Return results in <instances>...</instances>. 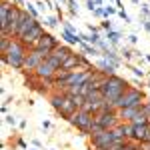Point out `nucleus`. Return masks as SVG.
<instances>
[{
    "label": "nucleus",
    "instance_id": "f257e3e1",
    "mask_svg": "<svg viewBox=\"0 0 150 150\" xmlns=\"http://www.w3.org/2000/svg\"><path fill=\"white\" fill-rule=\"evenodd\" d=\"M28 56V48L24 46L18 38H12V44L4 56H0L2 66H8L10 70H24V60Z\"/></svg>",
    "mask_w": 150,
    "mask_h": 150
},
{
    "label": "nucleus",
    "instance_id": "f03ea898",
    "mask_svg": "<svg viewBox=\"0 0 150 150\" xmlns=\"http://www.w3.org/2000/svg\"><path fill=\"white\" fill-rule=\"evenodd\" d=\"M128 88H130V84H128V80H124L122 76H118V74H114V76H108L106 80H104V84L100 86V92H102V96L108 100V102L114 104L122 94L126 92Z\"/></svg>",
    "mask_w": 150,
    "mask_h": 150
},
{
    "label": "nucleus",
    "instance_id": "7ed1b4c3",
    "mask_svg": "<svg viewBox=\"0 0 150 150\" xmlns=\"http://www.w3.org/2000/svg\"><path fill=\"white\" fill-rule=\"evenodd\" d=\"M144 104H146L144 92H142L140 88L130 86L126 92L114 102V108L116 110H122V108H144Z\"/></svg>",
    "mask_w": 150,
    "mask_h": 150
},
{
    "label": "nucleus",
    "instance_id": "20e7f679",
    "mask_svg": "<svg viewBox=\"0 0 150 150\" xmlns=\"http://www.w3.org/2000/svg\"><path fill=\"white\" fill-rule=\"evenodd\" d=\"M68 122L76 128V130H80L82 136H90V128H92V124H94V114L84 112V110H78Z\"/></svg>",
    "mask_w": 150,
    "mask_h": 150
},
{
    "label": "nucleus",
    "instance_id": "39448f33",
    "mask_svg": "<svg viewBox=\"0 0 150 150\" xmlns=\"http://www.w3.org/2000/svg\"><path fill=\"white\" fill-rule=\"evenodd\" d=\"M94 122H98L104 130H114L116 126L122 124L120 116H118V110H112V112H98L94 114Z\"/></svg>",
    "mask_w": 150,
    "mask_h": 150
},
{
    "label": "nucleus",
    "instance_id": "423d86ee",
    "mask_svg": "<svg viewBox=\"0 0 150 150\" xmlns=\"http://www.w3.org/2000/svg\"><path fill=\"white\" fill-rule=\"evenodd\" d=\"M112 144H114L112 130H102L98 134H90V146L96 150H108Z\"/></svg>",
    "mask_w": 150,
    "mask_h": 150
},
{
    "label": "nucleus",
    "instance_id": "0eeeda50",
    "mask_svg": "<svg viewBox=\"0 0 150 150\" xmlns=\"http://www.w3.org/2000/svg\"><path fill=\"white\" fill-rule=\"evenodd\" d=\"M44 32H46V30H44L42 22H38V24L34 26V28L30 30V32H26V34H24L22 38H18V40H20V42H22V44H24L26 48H28V50H32V48H34L36 44L40 42V38L44 36Z\"/></svg>",
    "mask_w": 150,
    "mask_h": 150
},
{
    "label": "nucleus",
    "instance_id": "6e6552de",
    "mask_svg": "<svg viewBox=\"0 0 150 150\" xmlns=\"http://www.w3.org/2000/svg\"><path fill=\"white\" fill-rule=\"evenodd\" d=\"M46 60V54L44 52H40V50H36V48H32V50H28V56H26V60H24V74H28V72H34L42 62Z\"/></svg>",
    "mask_w": 150,
    "mask_h": 150
},
{
    "label": "nucleus",
    "instance_id": "1a4fd4ad",
    "mask_svg": "<svg viewBox=\"0 0 150 150\" xmlns=\"http://www.w3.org/2000/svg\"><path fill=\"white\" fill-rule=\"evenodd\" d=\"M60 44H62V42H60V40H58L54 34H50V32H44V36L40 38V42H38L34 48H36V50H40V52H44V54H46V58H48L58 46H60Z\"/></svg>",
    "mask_w": 150,
    "mask_h": 150
},
{
    "label": "nucleus",
    "instance_id": "9d476101",
    "mask_svg": "<svg viewBox=\"0 0 150 150\" xmlns=\"http://www.w3.org/2000/svg\"><path fill=\"white\" fill-rule=\"evenodd\" d=\"M40 22V20H36V18H32L28 12L24 10L22 12V18H20V24H18V32H16V38H22L26 32H30L32 28H34L36 24Z\"/></svg>",
    "mask_w": 150,
    "mask_h": 150
},
{
    "label": "nucleus",
    "instance_id": "9b49d317",
    "mask_svg": "<svg viewBox=\"0 0 150 150\" xmlns=\"http://www.w3.org/2000/svg\"><path fill=\"white\" fill-rule=\"evenodd\" d=\"M48 102H50V106L56 110L58 114L66 108V104H68V96L64 92H58V90H54V92H50V96H48Z\"/></svg>",
    "mask_w": 150,
    "mask_h": 150
},
{
    "label": "nucleus",
    "instance_id": "f8f14e48",
    "mask_svg": "<svg viewBox=\"0 0 150 150\" xmlns=\"http://www.w3.org/2000/svg\"><path fill=\"white\" fill-rule=\"evenodd\" d=\"M34 76L38 78V80H48V78H54L56 76V68L48 62V60H44L38 68L34 70Z\"/></svg>",
    "mask_w": 150,
    "mask_h": 150
},
{
    "label": "nucleus",
    "instance_id": "ddd939ff",
    "mask_svg": "<svg viewBox=\"0 0 150 150\" xmlns=\"http://www.w3.org/2000/svg\"><path fill=\"white\" fill-rule=\"evenodd\" d=\"M150 124H132V138L130 140H136V142H144V136H146V130H148Z\"/></svg>",
    "mask_w": 150,
    "mask_h": 150
},
{
    "label": "nucleus",
    "instance_id": "4468645a",
    "mask_svg": "<svg viewBox=\"0 0 150 150\" xmlns=\"http://www.w3.org/2000/svg\"><path fill=\"white\" fill-rule=\"evenodd\" d=\"M96 68L100 70V72H102L104 76H114V74H116V66L112 64V62H108L106 58H100V60H98Z\"/></svg>",
    "mask_w": 150,
    "mask_h": 150
},
{
    "label": "nucleus",
    "instance_id": "2eb2a0df",
    "mask_svg": "<svg viewBox=\"0 0 150 150\" xmlns=\"http://www.w3.org/2000/svg\"><path fill=\"white\" fill-rule=\"evenodd\" d=\"M62 70H80V54H72L70 58H66L64 62H62Z\"/></svg>",
    "mask_w": 150,
    "mask_h": 150
},
{
    "label": "nucleus",
    "instance_id": "dca6fc26",
    "mask_svg": "<svg viewBox=\"0 0 150 150\" xmlns=\"http://www.w3.org/2000/svg\"><path fill=\"white\" fill-rule=\"evenodd\" d=\"M140 110H142V108H122V110H118V116H120L122 122H130Z\"/></svg>",
    "mask_w": 150,
    "mask_h": 150
},
{
    "label": "nucleus",
    "instance_id": "f3484780",
    "mask_svg": "<svg viewBox=\"0 0 150 150\" xmlns=\"http://www.w3.org/2000/svg\"><path fill=\"white\" fill-rule=\"evenodd\" d=\"M52 54H54V56H58L60 60H62V62H64V60H66V58H70L72 54H74V52H72V48H70L68 44H60V46H58L56 50L52 52Z\"/></svg>",
    "mask_w": 150,
    "mask_h": 150
},
{
    "label": "nucleus",
    "instance_id": "a211bd4d",
    "mask_svg": "<svg viewBox=\"0 0 150 150\" xmlns=\"http://www.w3.org/2000/svg\"><path fill=\"white\" fill-rule=\"evenodd\" d=\"M82 50V54H86V56H102V52L98 50L96 46H92V44H88V42H80L78 44Z\"/></svg>",
    "mask_w": 150,
    "mask_h": 150
},
{
    "label": "nucleus",
    "instance_id": "6ab92c4d",
    "mask_svg": "<svg viewBox=\"0 0 150 150\" xmlns=\"http://www.w3.org/2000/svg\"><path fill=\"white\" fill-rule=\"evenodd\" d=\"M102 58H106L108 62H112V64H114L116 68H118V66H120V62H122V56H120V54L116 52L114 48H112V50H108V52H104V54H102Z\"/></svg>",
    "mask_w": 150,
    "mask_h": 150
},
{
    "label": "nucleus",
    "instance_id": "aec40b11",
    "mask_svg": "<svg viewBox=\"0 0 150 150\" xmlns=\"http://www.w3.org/2000/svg\"><path fill=\"white\" fill-rule=\"evenodd\" d=\"M62 38H64V42L66 44H80V32L78 34H74V32H70V30H62Z\"/></svg>",
    "mask_w": 150,
    "mask_h": 150
},
{
    "label": "nucleus",
    "instance_id": "412c9836",
    "mask_svg": "<svg viewBox=\"0 0 150 150\" xmlns=\"http://www.w3.org/2000/svg\"><path fill=\"white\" fill-rule=\"evenodd\" d=\"M106 38H108V42H110L112 46H118V44H120L122 34H120L118 30H110V32H106Z\"/></svg>",
    "mask_w": 150,
    "mask_h": 150
},
{
    "label": "nucleus",
    "instance_id": "4be33fe9",
    "mask_svg": "<svg viewBox=\"0 0 150 150\" xmlns=\"http://www.w3.org/2000/svg\"><path fill=\"white\" fill-rule=\"evenodd\" d=\"M10 44H12V38H10V36H2V38H0V56H4V54L8 52Z\"/></svg>",
    "mask_w": 150,
    "mask_h": 150
},
{
    "label": "nucleus",
    "instance_id": "5701e85b",
    "mask_svg": "<svg viewBox=\"0 0 150 150\" xmlns=\"http://www.w3.org/2000/svg\"><path fill=\"white\" fill-rule=\"evenodd\" d=\"M24 10L28 12L32 18H36V20H38V16H40V10L36 8V4H32V2H28V0H26V4H24Z\"/></svg>",
    "mask_w": 150,
    "mask_h": 150
},
{
    "label": "nucleus",
    "instance_id": "b1692460",
    "mask_svg": "<svg viewBox=\"0 0 150 150\" xmlns=\"http://www.w3.org/2000/svg\"><path fill=\"white\" fill-rule=\"evenodd\" d=\"M130 124H150V118L144 114L142 110H140L138 114H136L134 118H132V120H130Z\"/></svg>",
    "mask_w": 150,
    "mask_h": 150
},
{
    "label": "nucleus",
    "instance_id": "393cba45",
    "mask_svg": "<svg viewBox=\"0 0 150 150\" xmlns=\"http://www.w3.org/2000/svg\"><path fill=\"white\" fill-rule=\"evenodd\" d=\"M66 96H68L70 100H72V102H74L76 106H78V110H80L82 106H84V102H86V98H84L82 94H66Z\"/></svg>",
    "mask_w": 150,
    "mask_h": 150
},
{
    "label": "nucleus",
    "instance_id": "a878e982",
    "mask_svg": "<svg viewBox=\"0 0 150 150\" xmlns=\"http://www.w3.org/2000/svg\"><path fill=\"white\" fill-rule=\"evenodd\" d=\"M58 22H60V20H58V16H54V14H50V16L44 18V24H46L48 28H56Z\"/></svg>",
    "mask_w": 150,
    "mask_h": 150
},
{
    "label": "nucleus",
    "instance_id": "bb28decb",
    "mask_svg": "<svg viewBox=\"0 0 150 150\" xmlns=\"http://www.w3.org/2000/svg\"><path fill=\"white\" fill-rule=\"evenodd\" d=\"M120 56H122V60H132V56H134V52H132V48H128V46H124L122 50H120Z\"/></svg>",
    "mask_w": 150,
    "mask_h": 150
},
{
    "label": "nucleus",
    "instance_id": "cd10ccee",
    "mask_svg": "<svg viewBox=\"0 0 150 150\" xmlns=\"http://www.w3.org/2000/svg\"><path fill=\"white\" fill-rule=\"evenodd\" d=\"M118 14V8L116 6H104V20H108L110 16H114Z\"/></svg>",
    "mask_w": 150,
    "mask_h": 150
},
{
    "label": "nucleus",
    "instance_id": "c85d7f7f",
    "mask_svg": "<svg viewBox=\"0 0 150 150\" xmlns=\"http://www.w3.org/2000/svg\"><path fill=\"white\" fill-rule=\"evenodd\" d=\"M148 18H150V8L146 6V4H144V6H142V10H140V22L148 20Z\"/></svg>",
    "mask_w": 150,
    "mask_h": 150
},
{
    "label": "nucleus",
    "instance_id": "c756f323",
    "mask_svg": "<svg viewBox=\"0 0 150 150\" xmlns=\"http://www.w3.org/2000/svg\"><path fill=\"white\" fill-rule=\"evenodd\" d=\"M100 28H102V30H106V32H110V30H112V22H110V18H108V20H102Z\"/></svg>",
    "mask_w": 150,
    "mask_h": 150
},
{
    "label": "nucleus",
    "instance_id": "7c9ffc66",
    "mask_svg": "<svg viewBox=\"0 0 150 150\" xmlns=\"http://www.w3.org/2000/svg\"><path fill=\"white\" fill-rule=\"evenodd\" d=\"M118 16H120V20H124V24L130 22V16L126 14V10H124V8H122V10H118Z\"/></svg>",
    "mask_w": 150,
    "mask_h": 150
},
{
    "label": "nucleus",
    "instance_id": "2f4dec72",
    "mask_svg": "<svg viewBox=\"0 0 150 150\" xmlns=\"http://www.w3.org/2000/svg\"><path fill=\"white\" fill-rule=\"evenodd\" d=\"M64 30H70V32H74V34H78V32H80L76 26H72L70 22H64Z\"/></svg>",
    "mask_w": 150,
    "mask_h": 150
},
{
    "label": "nucleus",
    "instance_id": "473e14b6",
    "mask_svg": "<svg viewBox=\"0 0 150 150\" xmlns=\"http://www.w3.org/2000/svg\"><path fill=\"white\" fill-rule=\"evenodd\" d=\"M4 120H6V124H10L12 128L16 126V116H12V114H8V116H6V118H4Z\"/></svg>",
    "mask_w": 150,
    "mask_h": 150
},
{
    "label": "nucleus",
    "instance_id": "72a5a7b5",
    "mask_svg": "<svg viewBox=\"0 0 150 150\" xmlns=\"http://www.w3.org/2000/svg\"><path fill=\"white\" fill-rule=\"evenodd\" d=\"M92 14L96 16V18H104V8H102V6H98V8H96Z\"/></svg>",
    "mask_w": 150,
    "mask_h": 150
},
{
    "label": "nucleus",
    "instance_id": "f704fd0d",
    "mask_svg": "<svg viewBox=\"0 0 150 150\" xmlns=\"http://www.w3.org/2000/svg\"><path fill=\"white\" fill-rule=\"evenodd\" d=\"M16 146H18L20 150H28V144H26V142H24L22 138H18V140H16Z\"/></svg>",
    "mask_w": 150,
    "mask_h": 150
},
{
    "label": "nucleus",
    "instance_id": "c9c22d12",
    "mask_svg": "<svg viewBox=\"0 0 150 150\" xmlns=\"http://www.w3.org/2000/svg\"><path fill=\"white\" fill-rule=\"evenodd\" d=\"M132 74H134V76H138V78H142V76H144V70L134 68V66H132Z\"/></svg>",
    "mask_w": 150,
    "mask_h": 150
},
{
    "label": "nucleus",
    "instance_id": "e433bc0d",
    "mask_svg": "<svg viewBox=\"0 0 150 150\" xmlns=\"http://www.w3.org/2000/svg\"><path fill=\"white\" fill-rule=\"evenodd\" d=\"M36 8H38L40 12H44V10H46V6H44V0H40V2L36 4Z\"/></svg>",
    "mask_w": 150,
    "mask_h": 150
},
{
    "label": "nucleus",
    "instance_id": "4c0bfd02",
    "mask_svg": "<svg viewBox=\"0 0 150 150\" xmlns=\"http://www.w3.org/2000/svg\"><path fill=\"white\" fill-rule=\"evenodd\" d=\"M136 40H138V36H136V34H130V36H128V42H130V44H136Z\"/></svg>",
    "mask_w": 150,
    "mask_h": 150
},
{
    "label": "nucleus",
    "instance_id": "58836bf2",
    "mask_svg": "<svg viewBox=\"0 0 150 150\" xmlns=\"http://www.w3.org/2000/svg\"><path fill=\"white\" fill-rule=\"evenodd\" d=\"M142 144H150V126H148V130H146V136H144V142Z\"/></svg>",
    "mask_w": 150,
    "mask_h": 150
},
{
    "label": "nucleus",
    "instance_id": "ea45409f",
    "mask_svg": "<svg viewBox=\"0 0 150 150\" xmlns=\"http://www.w3.org/2000/svg\"><path fill=\"white\" fill-rule=\"evenodd\" d=\"M68 12H70V16H76L78 14V8H68Z\"/></svg>",
    "mask_w": 150,
    "mask_h": 150
},
{
    "label": "nucleus",
    "instance_id": "a19ab883",
    "mask_svg": "<svg viewBox=\"0 0 150 150\" xmlns=\"http://www.w3.org/2000/svg\"><path fill=\"white\" fill-rule=\"evenodd\" d=\"M48 128H50V122L44 120V122H42V130H48Z\"/></svg>",
    "mask_w": 150,
    "mask_h": 150
},
{
    "label": "nucleus",
    "instance_id": "79ce46f5",
    "mask_svg": "<svg viewBox=\"0 0 150 150\" xmlns=\"http://www.w3.org/2000/svg\"><path fill=\"white\" fill-rule=\"evenodd\" d=\"M142 26H144L146 30H150V20H144V22H142Z\"/></svg>",
    "mask_w": 150,
    "mask_h": 150
},
{
    "label": "nucleus",
    "instance_id": "37998d69",
    "mask_svg": "<svg viewBox=\"0 0 150 150\" xmlns=\"http://www.w3.org/2000/svg\"><path fill=\"white\" fill-rule=\"evenodd\" d=\"M94 2H96L98 6H102V4H104V0H94Z\"/></svg>",
    "mask_w": 150,
    "mask_h": 150
},
{
    "label": "nucleus",
    "instance_id": "c03bdc74",
    "mask_svg": "<svg viewBox=\"0 0 150 150\" xmlns=\"http://www.w3.org/2000/svg\"><path fill=\"white\" fill-rule=\"evenodd\" d=\"M144 60H146V62H150V54H146V56H144Z\"/></svg>",
    "mask_w": 150,
    "mask_h": 150
},
{
    "label": "nucleus",
    "instance_id": "a18cd8bd",
    "mask_svg": "<svg viewBox=\"0 0 150 150\" xmlns=\"http://www.w3.org/2000/svg\"><path fill=\"white\" fill-rule=\"evenodd\" d=\"M138 2H140V0H132V4H138Z\"/></svg>",
    "mask_w": 150,
    "mask_h": 150
},
{
    "label": "nucleus",
    "instance_id": "49530a36",
    "mask_svg": "<svg viewBox=\"0 0 150 150\" xmlns=\"http://www.w3.org/2000/svg\"><path fill=\"white\" fill-rule=\"evenodd\" d=\"M58 2H60V4H62V2H66V0H58Z\"/></svg>",
    "mask_w": 150,
    "mask_h": 150
},
{
    "label": "nucleus",
    "instance_id": "de8ad7c7",
    "mask_svg": "<svg viewBox=\"0 0 150 150\" xmlns=\"http://www.w3.org/2000/svg\"><path fill=\"white\" fill-rule=\"evenodd\" d=\"M4 150H8V148H4Z\"/></svg>",
    "mask_w": 150,
    "mask_h": 150
},
{
    "label": "nucleus",
    "instance_id": "09e8293b",
    "mask_svg": "<svg viewBox=\"0 0 150 150\" xmlns=\"http://www.w3.org/2000/svg\"><path fill=\"white\" fill-rule=\"evenodd\" d=\"M36 150H38V148H36Z\"/></svg>",
    "mask_w": 150,
    "mask_h": 150
},
{
    "label": "nucleus",
    "instance_id": "8fccbe9b",
    "mask_svg": "<svg viewBox=\"0 0 150 150\" xmlns=\"http://www.w3.org/2000/svg\"><path fill=\"white\" fill-rule=\"evenodd\" d=\"M52 150H54V148H52Z\"/></svg>",
    "mask_w": 150,
    "mask_h": 150
}]
</instances>
